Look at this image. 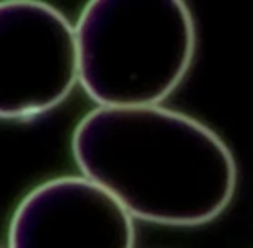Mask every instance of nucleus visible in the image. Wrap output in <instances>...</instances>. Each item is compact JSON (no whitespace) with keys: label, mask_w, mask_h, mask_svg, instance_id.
<instances>
[{"label":"nucleus","mask_w":253,"mask_h":248,"mask_svg":"<svg viewBox=\"0 0 253 248\" xmlns=\"http://www.w3.org/2000/svg\"><path fill=\"white\" fill-rule=\"evenodd\" d=\"M9 248H134L133 215L84 176L53 178L19 202Z\"/></svg>","instance_id":"obj_4"},{"label":"nucleus","mask_w":253,"mask_h":248,"mask_svg":"<svg viewBox=\"0 0 253 248\" xmlns=\"http://www.w3.org/2000/svg\"><path fill=\"white\" fill-rule=\"evenodd\" d=\"M80 81L100 107H150L188 74L197 28L179 0H93L76 24Z\"/></svg>","instance_id":"obj_2"},{"label":"nucleus","mask_w":253,"mask_h":248,"mask_svg":"<svg viewBox=\"0 0 253 248\" xmlns=\"http://www.w3.org/2000/svg\"><path fill=\"white\" fill-rule=\"evenodd\" d=\"M73 154L84 178L155 224L212 222L238 185L227 145L200 121L159 105L88 112L73 133Z\"/></svg>","instance_id":"obj_1"},{"label":"nucleus","mask_w":253,"mask_h":248,"mask_svg":"<svg viewBox=\"0 0 253 248\" xmlns=\"http://www.w3.org/2000/svg\"><path fill=\"white\" fill-rule=\"evenodd\" d=\"M78 80L76 30L67 17L45 2H0V119L52 111Z\"/></svg>","instance_id":"obj_3"}]
</instances>
